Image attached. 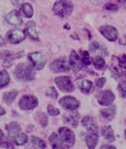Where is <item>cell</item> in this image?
<instances>
[{
	"label": "cell",
	"mask_w": 126,
	"mask_h": 149,
	"mask_svg": "<svg viewBox=\"0 0 126 149\" xmlns=\"http://www.w3.org/2000/svg\"><path fill=\"white\" fill-rule=\"evenodd\" d=\"M74 5L70 0H58L54 4L53 10L54 14L62 18H67L72 14Z\"/></svg>",
	"instance_id": "cell-1"
},
{
	"label": "cell",
	"mask_w": 126,
	"mask_h": 149,
	"mask_svg": "<svg viewBox=\"0 0 126 149\" xmlns=\"http://www.w3.org/2000/svg\"><path fill=\"white\" fill-rule=\"evenodd\" d=\"M15 77L18 81H29L34 79L35 72L32 67L25 63H19L15 69Z\"/></svg>",
	"instance_id": "cell-2"
},
{
	"label": "cell",
	"mask_w": 126,
	"mask_h": 149,
	"mask_svg": "<svg viewBox=\"0 0 126 149\" xmlns=\"http://www.w3.org/2000/svg\"><path fill=\"white\" fill-rule=\"evenodd\" d=\"M28 58L30 62L32 67L36 70H42L47 63V59L45 54L39 52L29 53Z\"/></svg>",
	"instance_id": "cell-3"
},
{
	"label": "cell",
	"mask_w": 126,
	"mask_h": 149,
	"mask_svg": "<svg viewBox=\"0 0 126 149\" xmlns=\"http://www.w3.org/2000/svg\"><path fill=\"white\" fill-rule=\"evenodd\" d=\"M39 104L38 98L32 95H22L19 102V107L22 110H33Z\"/></svg>",
	"instance_id": "cell-4"
},
{
	"label": "cell",
	"mask_w": 126,
	"mask_h": 149,
	"mask_svg": "<svg viewBox=\"0 0 126 149\" xmlns=\"http://www.w3.org/2000/svg\"><path fill=\"white\" fill-rule=\"evenodd\" d=\"M59 136L67 147H73L75 144V135L67 127H62L59 129Z\"/></svg>",
	"instance_id": "cell-5"
},
{
	"label": "cell",
	"mask_w": 126,
	"mask_h": 149,
	"mask_svg": "<svg viewBox=\"0 0 126 149\" xmlns=\"http://www.w3.org/2000/svg\"><path fill=\"white\" fill-rule=\"evenodd\" d=\"M71 66L69 61L65 58H60L55 60L50 64V70L54 73H60L70 70Z\"/></svg>",
	"instance_id": "cell-6"
},
{
	"label": "cell",
	"mask_w": 126,
	"mask_h": 149,
	"mask_svg": "<svg viewBox=\"0 0 126 149\" xmlns=\"http://www.w3.org/2000/svg\"><path fill=\"white\" fill-rule=\"evenodd\" d=\"M55 83L58 88L64 93H71L74 90V85L70 77L59 76L56 78Z\"/></svg>",
	"instance_id": "cell-7"
},
{
	"label": "cell",
	"mask_w": 126,
	"mask_h": 149,
	"mask_svg": "<svg viewBox=\"0 0 126 149\" xmlns=\"http://www.w3.org/2000/svg\"><path fill=\"white\" fill-rule=\"evenodd\" d=\"M99 31L100 34L110 42H115L117 40L119 33L117 29L113 26L105 25L101 26L99 29Z\"/></svg>",
	"instance_id": "cell-8"
},
{
	"label": "cell",
	"mask_w": 126,
	"mask_h": 149,
	"mask_svg": "<svg viewBox=\"0 0 126 149\" xmlns=\"http://www.w3.org/2000/svg\"><path fill=\"white\" fill-rule=\"evenodd\" d=\"M116 114V107L115 105H109L107 108L102 109L99 111V119L104 124L109 123L114 119Z\"/></svg>",
	"instance_id": "cell-9"
},
{
	"label": "cell",
	"mask_w": 126,
	"mask_h": 149,
	"mask_svg": "<svg viewBox=\"0 0 126 149\" xmlns=\"http://www.w3.org/2000/svg\"><path fill=\"white\" fill-rule=\"evenodd\" d=\"M98 103L102 106L108 107L112 104L115 100V95L111 90H103L101 91L96 96Z\"/></svg>",
	"instance_id": "cell-10"
},
{
	"label": "cell",
	"mask_w": 126,
	"mask_h": 149,
	"mask_svg": "<svg viewBox=\"0 0 126 149\" xmlns=\"http://www.w3.org/2000/svg\"><path fill=\"white\" fill-rule=\"evenodd\" d=\"M81 124L83 127H85L88 133L90 134H96V135H99V128L96 125V122L94 120V119L92 116H85L82 119L81 121Z\"/></svg>",
	"instance_id": "cell-11"
},
{
	"label": "cell",
	"mask_w": 126,
	"mask_h": 149,
	"mask_svg": "<svg viewBox=\"0 0 126 149\" xmlns=\"http://www.w3.org/2000/svg\"><path fill=\"white\" fill-rule=\"evenodd\" d=\"M6 36H7L8 40L14 44L19 43L23 41L26 37L25 31L19 29H10V31H8Z\"/></svg>",
	"instance_id": "cell-12"
},
{
	"label": "cell",
	"mask_w": 126,
	"mask_h": 149,
	"mask_svg": "<svg viewBox=\"0 0 126 149\" xmlns=\"http://www.w3.org/2000/svg\"><path fill=\"white\" fill-rule=\"evenodd\" d=\"M61 107L70 111H74L79 107V102L76 98L72 96H65L59 102Z\"/></svg>",
	"instance_id": "cell-13"
},
{
	"label": "cell",
	"mask_w": 126,
	"mask_h": 149,
	"mask_svg": "<svg viewBox=\"0 0 126 149\" xmlns=\"http://www.w3.org/2000/svg\"><path fill=\"white\" fill-rule=\"evenodd\" d=\"M22 52L15 53L14 52L9 51V50H3L0 52V60H2L4 62V66H7L8 65L10 66L11 63L17 58H20L22 56Z\"/></svg>",
	"instance_id": "cell-14"
},
{
	"label": "cell",
	"mask_w": 126,
	"mask_h": 149,
	"mask_svg": "<svg viewBox=\"0 0 126 149\" xmlns=\"http://www.w3.org/2000/svg\"><path fill=\"white\" fill-rule=\"evenodd\" d=\"M69 64L72 69L74 73H76L81 70L83 68V63L81 61L80 57L76 51L71 52L70 57H69Z\"/></svg>",
	"instance_id": "cell-15"
},
{
	"label": "cell",
	"mask_w": 126,
	"mask_h": 149,
	"mask_svg": "<svg viewBox=\"0 0 126 149\" xmlns=\"http://www.w3.org/2000/svg\"><path fill=\"white\" fill-rule=\"evenodd\" d=\"M115 59H113L114 63H111L110 65L109 70L110 72H111V76L115 81H119V79H121L122 77L123 76L124 72H123V68L119 66V63H118V58H116L114 56Z\"/></svg>",
	"instance_id": "cell-16"
},
{
	"label": "cell",
	"mask_w": 126,
	"mask_h": 149,
	"mask_svg": "<svg viewBox=\"0 0 126 149\" xmlns=\"http://www.w3.org/2000/svg\"><path fill=\"white\" fill-rule=\"evenodd\" d=\"M5 19L12 26H20L22 23V19L19 12L17 10H11L6 15Z\"/></svg>",
	"instance_id": "cell-17"
},
{
	"label": "cell",
	"mask_w": 126,
	"mask_h": 149,
	"mask_svg": "<svg viewBox=\"0 0 126 149\" xmlns=\"http://www.w3.org/2000/svg\"><path fill=\"white\" fill-rule=\"evenodd\" d=\"M62 118L65 123L70 125L73 127H76L79 125L80 116L78 112H71L69 115L63 116Z\"/></svg>",
	"instance_id": "cell-18"
},
{
	"label": "cell",
	"mask_w": 126,
	"mask_h": 149,
	"mask_svg": "<svg viewBox=\"0 0 126 149\" xmlns=\"http://www.w3.org/2000/svg\"><path fill=\"white\" fill-rule=\"evenodd\" d=\"M25 33L30 39L34 40L37 41L39 40V36H38V33H37L36 28V25L34 22H28L26 26H25Z\"/></svg>",
	"instance_id": "cell-19"
},
{
	"label": "cell",
	"mask_w": 126,
	"mask_h": 149,
	"mask_svg": "<svg viewBox=\"0 0 126 149\" xmlns=\"http://www.w3.org/2000/svg\"><path fill=\"white\" fill-rule=\"evenodd\" d=\"M49 142L53 148H67V146L62 142L59 136L56 133H53L49 137Z\"/></svg>",
	"instance_id": "cell-20"
},
{
	"label": "cell",
	"mask_w": 126,
	"mask_h": 149,
	"mask_svg": "<svg viewBox=\"0 0 126 149\" xmlns=\"http://www.w3.org/2000/svg\"><path fill=\"white\" fill-rule=\"evenodd\" d=\"M100 133L103 138L111 143L115 142V140H116L114 134V130H113L111 126L105 125L100 130Z\"/></svg>",
	"instance_id": "cell-21"
},
{
	"label": "cell",
	"mask_w": 126,
	"mask_h": 149,
	"mask_svg": "<svg viewBox=\"0 0 126 149\" xmlns=\"http://www.w3.org/2000/svg\"><path fill=\"white\" fill-rule=\"evenodd\" d=\"M85 142L88 148H95L99 142V136L89 133V134H87L85 136Z\"/></svg>",
	"instance_id": "cell-22"
},
{
	"label": "cell",
	"mask_w": 126,
	"mask_h": 149,
	"mask_svg": "<svg viewBox=\"0 0 126 149\" xmlns=\"http://www.w3.org/2000/svg\"><path fill=\"white\" fill-rule=\"evenodd\" d=\"M78 88L82 93L88 94L93 89V83L89 80H81L77 82Z\"/></svg>",
	"instance_id": "cell-23"
},
{
	"label": "cell",
	"mask_w": 126,
	"mask_h": 149,
	"mask_svg": "<svg viewBox=\"0 0 126 149\" xmlns=\"http://www.w3.org/2000/svg\"><path fill=\"white\" fill-rule=\"evenodd\" d=\"M12 141L17 146H22L28 142V136L25 133L20 132L19 134L12 135Z\"/></svg>",
	"instance_id": "cell-24"
},
{
	"label": "cell",
	"mask_w": 126,
	"mask_h": 149,
	"mask_svg": "<svg viewBox=\"0 0 126 149\" xmlns=\"http://www.w3.org/2000/svg\"><path fill=\"white\" fill-rule=\"evenodd\" d=\"M17 94H18V93L16 90H13V91H10L8 92V93H4L3 98H2L3 102L6 104L10 105L16 99V98L17 96Z\"/></svg>",
	"instance_id": "cell-25"
},
{
	"label": "cell",
	"mask_w": 126,
	"mask_h": 149,
	"mask_svg": "<svg viewBox=\"0 0 126 149\" xmlns=\"http://www.w3.org/2000/svg\"><path fill=\"white\" fill-rule=\"evenodd\" d=\"M6 130H7L11 135H14V134L20 133L22 129H21L20 126L19 125L17 122H13L8 124L7 125H6Z\"/></svg>",
	"instance_id": "cell-26"
},
{
	"label": "cell",
	"mask_w": 126,
	"mask_h": 149,
	"mask_svg": "<svg viewBox=\"0 0 126 149\" xmlns=\"http://www.w3.org/2000/svg\"><path fill=\"white\" fill-rule=\"evenodd\" d=\"M92 63L96 70H100L104 68L105 65V61L103 57H101L100 55H97L93 58Z\"/></svg>",
	"instance_id": "cell-27"
},
{
	"label": "cell",
	"mask_w": 126,
	"mask_h": 149,
	"mask_svg": "<svg viewBox=\"0 0 126 149\" xmlns=\"http://www.w3.org/2000/svg\"><path fill=\"white\" fill-rule=\"evenodd\" d=\"M10 81V76L7 71L3 70L0 72V89L7 86Z\"/></svg>",
	"instance_id": "cell-28"
},
{
	"label": "cell",
	"mask_w": 126,
	"mask_h": 149,
	"mask_svg": "<svg viewBox=\"0 0 126 149\" xmlns=\"http://www.w3.org/2000/svg\"><path fill=\"white\" fill-rule=\"evenodd\" d=\"M22 10L23 11V14L27 18H30L33 17L34 14V9L32 6L29 3H24L22 5Z\"/></svg>",
	"instance_id": "cell-29"
},
{
	"label": "cell",
	"mask_w": 126,
	"mask_h": 149,
	"mask_svg": "<svg viewBox=\"0 0 126 149\" xmlns=\"http://www.w3.org/2000/svg\"><path fill=\"white\" fill-rule=\"evenodd\" d=\"M37 121L42 127H45L48 124V118L45 113H39L36 115Z\"/></svg>",
	"instance_id": "cell-30"
},
{
	"label": "cell",
	"mask_w": 126,
	"mask_h": 149,
	"mask_svg": "<svg viewBox=\"0 0 126 149\" xmlns=\"http://www.w3.org/2000/svg\"><path fill=\"white\" fill-rule=\"evenodd\" d=\"M117 90L120 97L126 99V80H124L118 84Z\"/></svg>",
	"instance_id": "cell-31"
},
{
	"label": "cell",
	"mask_w": 126,
	"mask_h": 149,
	"mask_svg": "<svg viewBox=\"0 0 126 149\" xmlns=\"http://www.w3.org/2000/svg\"><path fill=\"white\" fill-rule=\"evenodd\" d=\"M30 141H31V142H32L33 144L38 146V147L41 148H45L47 147L46 143L44 142L42 139L36 137V136H31V138H30Z\"/></svg>",
	"instance_id": "cell-32"
},
{
	"label": "cell",
	"mask_w": 126,
	"mask_h": 149,
	"mask_svg": "<svg viewBox=\"0 0 126 149\" xmlns=\"http://www.w3.org/2000/svg\"><path fill=\"white\" fill-rule=\"evenodd\" d=\"M81 61L85 66H89L91 63V58H90L89 52L87 51H84L81 54Z\"/></svg>",
	"instance_id": "cell-33"
},
{
	"label": "cell",
	"mask_w": 126,
	"mask_h": 149,
	"mask_svg": "<svg viewBox=\"0 0 126 149\" xmlns=\"http://www.w3.org/2000/svg\"><path fill=\"white\" fill-rule=\"evenodd\" d=\"M46 95L50 97L53 99H56L58 98V92L56 91L54 86H50L46 90Z\"/></svg>",
	"instance_id": "cell-34"
},
{
	"label": "cell",
	"mask_w": 126,
	"mask_h": 149,
	"mask_svg": "<svg viewBox=\"0 0 126 149\" xmlns=\"http://www.w3.org/2000/svg\"><path fill=\"white\" fill-rule=\"evenodd\" d=\"M47 110L49 115L52 116H56L59 115V113H60V111H59V109L56 108L53 105H48L47 107Z\"/></svg>",
	"instance_id": "cell-35"
},
{
	"label": "cell",
	"mask_w": 126,
	"mask_h": 149,
	"mask_svg": "<svg viewBox=\"0 0 126 149\" xmlns=\"http://www.w3.org/2000/svg\"><path fill=\"white\" fill-rule=\"evenodd\" d=\"M104 8L108 11H111V12H116L119 10V7L118 5L114 3H107L105 5Z\"/></svg>",
	"instance_id": "cell-36"
},
{
	"label": "cell",
	"mask_w": 126,
	"mask_h": 149,
	"mask_svg": "<svg viewBox=\"0 0 126 149\" xmlns=\"http://www.w3.org/2000/svg\"><path fill=\"white\" fill-rule=\"evenodd\" d=\"M101 46L99 45V43L96 41H94L89 45V51L91 53H94L96 52V51L99 50L100 49Z\"/></svg>",
	"instance_id": "cell-37"
},
{
	"label": "cell",
	"mask_w": 126,
	"mask_h": 149,
	"mask_svg": "<svg viewBox=\"0 0 126 149\" xmlns=\"http://www.w3.org/2000/svg\"><path fill=\"white\" fill-rule=\"evenodd\" d=\"M118 58V63H119V66H121L123 69L126 70V54H123L119 56Z\"/></svg>",
	"instance_id": "cell-38"
},
{
	"label": "cell",
	"mask_w": 126,
	"mask_h": 149,
	"mask_svg": "<svg viewBox=\"0 0 126 149\" xmlns=\"http://www.w3.org/2000/svg\"><path fill=\"white\" fill-rule=\"evenodd\" d=\"M106 81H107V79H106V78H105V77L99 78V79L96 80V87H97L98 89H102L103 86H105Z\"/></svg>",
	"instance_id": "cell-39"
},
{
	"label": "cell",
	"mask_w": 126,
	"mask_h": 149,
	"mask_svg": "<svg viewBox=\"0 0 126 149\" xmlns=\"http://www.w3.org/2000/svg\"><path fill=\"white\" fill-rule=\"evenodd\" d=\"M0 148H14V145L8 142H0Z\"/></svg>",
	"instance_id": "cell-40"
},
{
	"label": "cell",
	"mask_w": 126,
	"mask_h": 149,
	"mask_svg": "<svg viewBox=\"0 0 126 149\" xmlns=\"http://www.w3.org/2000/svg\"><path fill=\"white\" fill-rule=\"evenodd\" d=\"M117 1L118 2L123 6L124 10L126 11V0H117Z\"/></svg>",
	"instance_id": "cell-41"
},
{
	"label": "cell",
	"mask_w": 126,
	"mask_h": 149,
	"mask_svg": "<svg viewBox=\"0 0 126 149\" xmlns=\"http://www.w3.org/2000/svg\"><path fill=\"white\" fill-rule=\"evenodd\" d=\"M100 148H112L115 149L116 147L114 146H111V145H103L100 147Z\"/></svg>",
	"instance_id": "cell-42"
},
{
	"label": "cell",
	"mask_w": 126,
	"mask_h": 149,
	"mask_svg": "<svg viewBox=\"0 0 126 149\" xmlns=\"http://www.w3.org/2000/svg\"><path fill=\"white\" fill-rule=\"evenodd\" d=\"M5 110L3 107L0 105V116H2L5 115Z\"/></svg>",
	"instance_id": "cell-43"
},
{
	"label": "cell",
	"mask_w": 126,
	"mask_h": 149,
	"mask_svg": "<svg viewBox=\"0 0 126 149\" xmlns=\"http://www.w3.org/2000/svg\"><path fill=\"white\" fill-rule=\"evenodd\" d=\"M5 45V40L0 36V46H3Z\"/></svg>",
	"instance_id": "cell-44"
},
{
	"label": "cell",
	"mask_w": 126,
	"mask_h": 149,
	"mask_svg": "<svg viewBox=\"0 0 126 149\" xmlns=\"http://www.w3.org/2000/svg\"><path fill=\"white\" fill-rule=\"evenodd\" d=\"M3 138H4V134H3V132L2 131V130L0 129V142H2V139H3Z\"/></svg>",
	"instance_id": "cell-45"
},
{
	"label": "cell",
	"mask_w": 126,
	"mask_h": 149,
	"mask_svg": "<svg viewBox=\"0 0 126 149\" xmlns=\"http://www.w3.org/2000/svg\"><path fill=\"white\" fill-rule=\"evenodd\" d=\"M124 137H125V140H126V129L124 130Z\"/></svg>",
	"instance_id": "cell-46"
},
{
	"label": "cell",
	"mask_w": 126,
	"mask_h": 149,
	"mask_svg": "<svg viewBox=\"0 0 126 149\" xmlns=\"http://www.w3.org/2000/svg\"><path fill=\"white\" fill-rule=\"evenodd\" d=\"M125 125H126V119H125Z\"/></svg>",
	"instance_id": "cell-47"
}]
</instances>
